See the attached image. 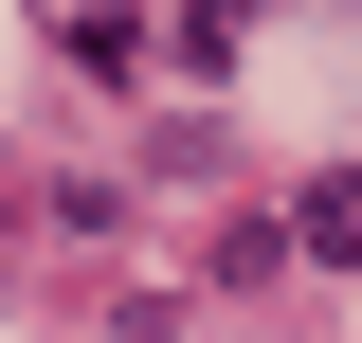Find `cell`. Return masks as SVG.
I'll return each mask as SVG.
<instances>
[{
  "label": "cell",
  "instance_id": "1",
  "mask_svg": "<svg viewBox=\"0 0 362 343\" xmlns=\"http://www.w3.org/2000/svg\"><path fill=\"white\" fill-rule=\"evenodd\" d=\"M290 253H362V181H308V217H290Z\"/></svg>",
  "mask_w": 362,
  "mask_h": 343
}]
</instances>
